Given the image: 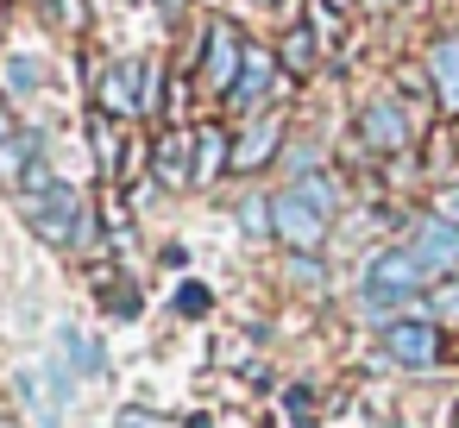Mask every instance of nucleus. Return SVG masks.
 Instances as JSON below:
<instances>
[{
    "label": "nucleus",
    "instance_id": "nucleus-17",
    "mask_svg": "<svg viewBox=\"0 0 459 428\" xmlns=\"http://www.w3.org/2000/svg\"><path fill=\"white\" fill-rule=\"evenodd\" d=\"M32 158V139H7V145H0V177H7V183H26V164Z\"/></svg>",
    "mask_w": 459,
    "mask_h": 428
},
{
    "label": "nucleus",
    "instance_id": "nucleus-19",
    "mask_svg": "<svg viewBox=\"0 0 459 428\" xmlns=\"http://www.w3.org/2000/svg\"><path fill=\"white\" fill-rule=\"evenodd\" d=\"M177 309H183L189 321H195V315H208V284H183V290H177Z\"/></svg>",
    "mask_w": 459,
    "mask_h": 428
},
{
    "label": "nucleus",
    "instance_id": "nucleus-14",
    "mask_svg": "<svg viewBox=\"0 0 459 428\" xmlns=\"http://www.w3.org/2000/svg\"><path fill=\"white\" fill-rule=\"evenodd\" d=\"M290 196H302V202H308L315 214H333V208H340V196H333V183H327L321 170H308V177H296V189H290Z\"/></svg>",
    "mask_w": 459,
    "mask_h": 428
},
{
    "label": "nucleus",
    "instance_id": "nucleus-25",
    "mask_svg": "<svg viewBox=\"0 0 459 428\" xmlns=\"http://www.w3.org/2000/svg\"><path fill=\"white\" fill-rule=\"evenodd\" d=\"M183 7H189V0H158V13H164V20H177Z\"/></svg>",
    "mask_w": 459,
    "mask_h": 428
},
{
    "label": "nucleus",
    "instance_id": "nucleus-27",
    "mask_svg": "<svg viewBox=\"0 0 459 428\" xmlns=\"http://www.w3.org/2000/svg\"><path fill=\"white\" fill-rule=\"evenodd\" d=\"M327 7H333V0H327ZM340 7H346V0H340Z\"/></svg>",
    "mask_w": 459,
    "mask_h": 428
},
{
    "label": "nucleus",
    "instance_id": "nucleus-24",
    "mask_svg": "<svg viewBox=\"0 0 459 428\" xmlns=\"http://www.w3.org/2000/svg\"><path fill=\"white\" fill-rule=\"evenodd\" d=\"M7 139H20V133H13V114L0 108V145H7Z\"/></svg>",
    "mask_w": 459,
    "mask_h": 428
},
{
    "label": "nucleus",
    "instance_id": "nucleus-11",
    "mask_svg": "<svg viewBox=\"0 0 459 428\" xmlns=\"http://www.w3.org/2000/svg\"><path fill=\"white\" fill-rule=\"evenodd\" d=\"M428 76H434V89H440V108L459 114V39H440V45L428 51Z\"/></svg>",
    "mask_w": 459,
    "mask_h": 428
},
{
    "label": "nucleus",
    "instance_id": "nucleus-2",
    "mask_svg": "<svg viewBox=\"0 0 459 428\" xmlns=\"http://www.w3.org/2000/svg\"><path fill=\"white\" fill-rule=\"evenodd\" d=\"M421 258L415 252H377L371 258V271H365V296H390V302H415V290H421Z\"/></svg>",
    "mask_w": 459,
    "mask_h": 428
},
{
    "label": "nucleus",
    "instance_id": "nucleus-7",
    "mask_svg": "<svg viewBox=\"0 0 459 428\" xmlns=\"http://www.w3.org/2000/svg\"><path fill=\"white\" fill-rule=\"evenodd\" d=\"M189 152H195V133H164V139L152 145V177H158L164 189H183V183H195V164H189Z\"/></svg>",
    "mask_w": 459,
    "mask_h": 428
},
{
    "label": "nucleus",
    "instance_id": "nucleus-8",
    "mask_svg": "<svg viewBox=\"0 0 459 428\" xmlns=\"http://www.w3.org/2000/svg\"><path fill=\"white\" fill-rule=\"evenodd\" d=\"M415 258H421V271H453L459 265V227H446L440 214H428L415 227Z\"/></svg>",
    "mask_w": 459,
    "mask_h": 428
},
{
    "label": "nucleus",
    "instance_id": "nucleus-15",
    "mask_svg": "<svg viewBox=\"0 0 459 428\" xmlns=\"http://www.w3.org/2000/svg\"><path fill=\"white\" fill-rule=\"evenodd\" d=\"M89 139H95V152H101V170L120 177L126 158H120V145H114V120H108V114H89Z\"/></svg>",
    "mask_w": 459,
    "mask_h": 428
},
{
    "label": "nucleus",
    "instance_id": "nucleus-3",
    "mask_svg": "<svg viewBox=\"0 0 459 428\" xmlns=\"http://www.w3.org/2000/svg\"><path fill=\"white\" fill-rule=\"evenodd\" d=\"M239 64H246V45H239V32H233L227 20H214V26H208V57H202V76H208V89L233 95V83H239Z\"/></svg>",
    "mask_w": 459,
    "mask_h": 428
},
{
    "label": "nucleus",
    "instance_id": "nucleus-9",
    "mask_svg": "<svg viewBox=\"0 0 459 428\" xmlns=\"http://www.w3.org/2000/svg\"><path fill=\"white\" fill-rule=\"evenodd\" d=\"M359 133H365V145L396 152V145L409 139V120H403V108H396V101H371V108L359 114Z\"/></svg>",
    "mask_w": 459,
    "mask_h": 428
},
{
    "label": "nucleus",
    "instance_id": "nucleus-26",
    "mask_svg": "<svg viewBox=\"0 0 459 428\" xmlns=\"http://www.w3.org/2000/svg\"><path fill=\"white\" fill-rule=\"evenodd\" d=\"M0 428H13V422H7V415H0Z\"/></svg>",
    "mask_w": 459,
    "mask_h": 428
},
{
    "label": "nucleus",
    "instance_id": "nucleus-16",
    "mask_svg": "<svg viewBox=\"0 0 459 428\" xmlns=\"http://www.w3.org/2000/svg\"><path fill=\"white\" fill-rule=\"evenodd\" d=\"M283 64H290V70H315V32H308V26H290V39H283Z\"/></svg>",
    "mask_w": 459,
    "mask_h": 428
},
{
    "label": "nucleus",
    "instance_id": "nucleus-10",
    "mask_svg": "<svg viewBox=\"0 0 459 428\" xmlns=\"http://www.w3.org/2000/svg\"><path fill=\"white\" fill-rule=\"evenodd\" d=\"M283 145V127L277 120H258V127H246L239 139H233V170H258V164H271V152Z\"/></svg>",
    "mask_w": 459,
    "mask_h": 428
},
{
    "label": "nucleus",
    "instance_id": "nucleus-20",
    "mask_svg": "<svg viewBox=\"0 0 459 428\" xmlns=\"http://www.w3.org/2000/svg\"><path fill=\"white\" fill-rule=\"evenodd\" d=\"M183 101H189V83H183V76H170V89H164V108H158V114L183 120Z\"/></svg>",
    "mask_w": 459,
    "mask_h": 428
},
{
    "label": "nucleus",
    "instance_id": "nucleus-6",
    "mask_svg": "<svg viewBox=\"0 0 459 428\" xmlns=\"http://www.w3.org/2000/svg\"><path fill=\"white\" fill-rule=\"evenodd\" d=\"M277 89V57L264 51V45H246V64H239V83H233V108H258L264 95Z\"/></svg>",
    "mask_w": 459,
    "mask_h": 428
},
{
    "label": "nucleus",
    "instance_id": "nucleus-23",
    "mask_svg": "<svg viewBox=\"0 0 459 428\" xmlns=\"http://www.w3.org/2000/svg\"><path fill=\"white\" fill-rule=\"evenodd\" d=\"M51 7H57V26H76L82 13H76V0H51Z\"/></svg>",
    "mask_w": 459,
    "mask_h": 428
},
{
    "label": "nucleus",
    "instance_id": "nucleus-12",
    "mask_svg": "<svg viewBox=\"0 0 459 428\" xmlns=\"http://www.w3.org/2000/svg\"><path fill=\"white\" fill-rule=\"evenodd\" d=\"M233 164V139L221 127H195V183H214Z\"/></svg>",
    "mask_w": 459,
    "mask_h": 428
},
{
    "label": "nucleus",
    "instance_id": "nucleus-22",
    "mask_svg": "<svg viewBox=\"0 0 459 428\" xmlns=\"http://www.w3.org/2000/svg\"><path fill=\"white\" fill-rule=\"evenodd\" d=\"M114 428H164V422H158V415H145V409H120V422H114Z\"/></svg>",
    "mask_w": 459,
    "mask_h": 428
},
{
    "label": "nucleus",
    "instance_id": "nucleus-21",
    "mask_svg": "<svg viewBox=\"0 0 459 428\" xmlns=\"http://www.w3.org/2000/svg\"><path fill=\"white\" fill-rule=\"evenodd\" d=\"M434 208H440V221H446V227H459V183H453V189H440V202H434Z\"/></svg>",
    "mask_w": 459,
    "mask_h": 428
},
{
    "label": "nucleus",
    "instance_id": "nucleus-5",
    "mask_svg": "<svg viewBox=\"0 0 459 428\" xmlns=\"http://www.w3.org/2000/svg\"><path fill=\"white\" fill-rule=\"evenodd\" d=\"M384 346H390V359H396V365H415V371L440 359V334H434L428 321H390Z\"/></svg>",
    "mask_w": 459,
    "mask_h": 428
},
{
    "label": "nucleus",
    "instance_id": "nucleus-18",
    "mask_svg": "<svg viewBox=\"0 0 459 428\" xmlns=\"http://www.w3.org/2000/svg\"><path fill=\"white\" fill-rule=\"evenodd\" d=\"M7 89H39V64L32 57H7Z\"/></svg>",
    "mask_w": 459,
    "mask_h": 428
},
{
    "label": "nucleus",
    "instance_id": "nucleus-4",
    "mask_svg": "<svg viewBox=\"0 0 459 428\" xmlns=\"http://www.w3.org/2000/svg\"><path fill=\"white\" fill-rule=\"evenodd\" d=\"M277 214H271V227H277V240H290L296 252H315L321 246V227H327V214H315L302 196H283V202H271Z\"/></svg>",
    "mask_w": 459,
    "mask_h": 428
},
{
    "label": "nucleus",
    "instance_id": "nucleus-13",
    "mask_svg": "<svg viewBox=\"0 0 459 428\" xmlns=\"http://www.w3.org/2000/svg\"><path fill=\"white\" fill-rule=\"evenodd\" d=\"M57 340H64V353H70V365H76L82 378H101V371H108V359H101V340H89L82 328H64Z\"/></svg>",
    "mask_w": 459,
    "mask_h": 428
},
{
    "label": "nucleus",
    "instance_id": "nucleus-1",
    "mask_svg": "<svg viewBox=\"0 0 459 428\" xmlns=\"http://www.w3.org/2000/svg\"><path fill=\"white\" fill-rule=\"evenodd\" d=\"M26 227H32L45 246H70V240L82 233V196L57 183L51 196H39V202L26 208Z\"/></svg>",
    "mask_w": 459,
    "mask_h": 428
}]
</instances>
